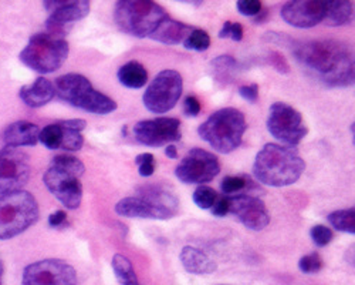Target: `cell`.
Instances as JSON below:
<instances>
[{"instance_id":"cell-4","label":"cell","mask_w":355,"mask_h":285,"mask_svg":"<svg viewBox=\"0 0 355 285\" xmlns=\"http://www.w3.org/2000/svg\"><path fill=\"white\" fill-rule=\"evenodd\" d=\"M84 171L83 162L74 155L59 154L44 173L43 183L67 210H77L83 201V184L80 178Z\"/></svg>"},{"instance_id":"cell-21","label":"cell","mask_w":355,"mask_h":285,"mask_svg":"<svg viewBox=\"0 0 355 285\" xmlns=\"http://www.w3.org/2000/svg\"><path fill=\"white\" fill-rule=\"evenodd\" d=\"M195 28H192V26L167 16L159 23V26L149 37L163 44H179Z\"/></svg>"},{"instance_id":"cell-14","label":"cell","mask_w":355,"mask_h":285,"mask_svg":"<svg viewBox=\"0 0 355 285\" xmlns=\"http://www.w3.org/2000/svg\"><path fill=\"white\" fill-rule=\"evenodd\" d=\"M77 271L57 258L29 264L23 271L21 285H77Z\"/></svg>"},{"instance_id":"cell-25","label":"cell","mask_w":355,"mask_h":285,"mask_svg":"<svg viewBox=\"0 0 355 285\" xmlns=\"http://www.w3.org/2000/svg\"><path fill=\"white\" fill-rule=\"evenodd\" d=\"M113 270L121 285H140L138 278L134 271L132 263L122 254H116L113 257Z\"/></svg>"},{"instance_id":"cell-3","label":"cell","mask_w":355,"mask_h":285,"mask_svg":"<svg viewBox=\"0 0 355 285\" xmlns=\"http://www.w3.org/2000/svg\"><path fill=\"white\" fill-rule=\"evenodd\" d=\"M179 200L163 184H147L136 189V196L125 197L116 205V213L128 218L170 220L178 214Z\"/></svg>"},{"instance_id":"cell-27","label":"cell","mask_w":355,"mask_h":285,"mask_svg":"<svg viewBox=\"0 0 355 285\" xmlns=\"http://www.w3.org/2000/svg\"><path fill=\"white\" fill-rule=\"evenodd\" d=\"M330 225L336 228L337 231L347 232V234H355V209L349 207V209L337 210L329 214L327 217Z\"/></svg>"},{"instance_id":"cell-12","label":"cell","mask_w":355,"mask_h":285,"mask_svg":"<svg viewBox=\"0 0 355 285\" xmlns=\"http://www.w3.org/2000/svg\"><path fill=\"white\" fill-rule=\"evenodd\" d=\"M221 173V163L213 153L203 148H192L179 162L175 175L185 184L205 186Z\"/></svg>"},{"instance_id":"cell-47","label":"cell","mask_w":355,"mask_h":285,"mask_svg":"<svg viewBox=\"0 0 355 285\" xmlns=\"http://www.w3.org/2000/svg\"><path fill=\"white\" fill-rule=\"evenodd\" d=\"M219 285H225V284H219Z\"/></svg>"},{"instance_id":"cell-16","label":"cell","mask_w":355,"mask_h":285,"mask_svg":"<svg viewBox=\"0 0 355 285\" xmlns=\"http://www.w3.org/2000/svg\"><path fill=\"white\" fill-rule=\"evenodd\" d=\"M43 6L50 13L46 20V33L64 37L71 31L73 23L84 19L90 13L87 0H74V2H44Z\"/></svg>"},{"instance_id":"cell-30","label":"cell","mask_w":355,"mask_h":285,"mask_svg":"<svg viewBox=\"0 0 355 285\" xmlns=\"http://www.w3.org/2000/svg\"><path fill=\"white\" fill-rule=\"evenodd\" d=\"M83 144H84V137H83V135H81V132L73 130V128L62 126V146H60V150L80 151L81 148H83Z\"/></svg>"},{"instance_id":"cell-42","label":"cell","mask_w":355,"mask_h":285,"mask_svg":"<svg viewBox=\"0 0 355 285\" xmlns=\"http://www.w3.org/2000/svg\"><path fill=\"white\" fill-rule=\"evenodd\" d=\"M66 220H67L66 211L59 210V211L53 213V214L48 217V225L53 227V228H59V227H63V225H64Z\"/></svg>"},{"instance_id":"cell-23","label":"cell","mask_w":355,"mask_h":285,"mask_svg":"<svg viewBox=\"0 0 355 285\" xmlns=\"http://www.w3.org/2000/svg\"><path fill=\"white\" fill-rule=\"evenodd\" d=\"M117 76L120 83L128 89H143L148 82L147 69L140 62L135 60L121 66Z\"/></svg>"},{"instance_id":"cell-41","label":"cell","mask_w":355,"mask_h":285,"mask_svg":"<svg viewBox=\"0 0 355 285\" xmlns=\"http://www.w3.org/2000/svg\"><path fill=\"white\" fill-rule=\"evenodd\" d=\"M270 64L275 67L277 71H280V73H289L290 70H289V64H287V62L284 60V58L283 56H280L279 53H270Z\"/></svg>"},{"instance_id":"cell-6","label":"cell","mask_w":355,"mask_h":285,"mask_svg":"<svg viewBox=\"0 0 355 285\" xmlns=\"http://www.w3.org/2000/svg\"><path fill=\"white\" fill-rule=\"evenodd\" d=\"M56 96L73 107L93 114H110L117 110V103L107 94L95 90L86 76L69 73L54 82Z\"/></svg>"},{"instance_id":"cell-9","label":"cell","mask_w":355,"mask_h":285,"mask_svg":"<svg viewBox=\"0 0 355 285\" xmlns=\"http://www.w3.org/2000/svg\"><path fill=\"white\" fill-rule=\"evenodd\" d=\"M70 53V46L64 37L48 33L33 35L27 46L20 51V60L24 66L42 73L50 74L57 71Z\"/></svg>"},{"instance_id":"cell-18","label":"cell","mask_w":355,"mask_h":285,"mask_svg":"<svg viewBox=\"0 0 355 285\" xmlns=\"http://www.w3.org/2000/svg\"><path fill=\"white\" fill-rule=\"evenodd\" d=\"M327 2L321 0H294L282 8V19L297 29H310L324 21Z\"/></svg>"},{"instance_id":"cell-32","label":"cell","mask_w":355,"mask_h":285,"mask_svg":"<svg viewBox=\"0 0 355 285\" xmlns=\"http://www.w3.org/2000/svg\"><path fill=\"white\" fill-rule=\"evenodd\" d=\"M217 200V193L209 186H199L194 191V202L202 210H210Z\"/></svg>"},{"instance_id":"cell-39","label":"cell","mask_w":355,"mask_h":285,"mask_svg":"<svg viewBox=\"0 0 355 285\" xmlns=\"http://www.w3.org/2000/svg\"><path fill=\"white\" fill-rule=\"evenodd\" d=\"M229 197H217L216 202L213 204V207L210 209V213L215 217H225L226 214H229Z\"/></svg>"},{"instance_id":"cell-44","label":"cell","mask_w":355,"mask_h":285,"mask_svg":"<svg viewBox=\"0 0 355 285\" xmlns=\"http://www.w3.org/2000/svg\"><path fill=\"white\" fill-rule=\"evenodd\" d=\"M165 154L168 159H172V160H176L178 159V148L174 146V144H168L165 147Z\"/></svg>"},{"instance_id":"cell-15","label":"cell","mask_w":355,"mask_h":285,"mask_svg":"<svg viewBox=\"0 0 355 285\" xmlns=\"http://www.w3.org/2000/svg\"><path fill=\"white\" fill-rule=\"evenodd\" d=\"M134 139L143 146L162 147L182 139L181 121L175 117H156L138 121L132 127Z\"/></svg>"},{"instance_id":"cell-5","label":"cell","mask_w":355,"mask_h":285,"mask_svg":"<svg viewBox=\"0 0 355 285\" xmlns=\"http://www.w3.org/2000/svg\"><path fill=\"white\" fill-rule=\"evenodd\" d=\"M246 130L248 123L244 114L235 107H225L210 114L199 126L198 133L213 150L221 154H229L239 148Z\"/></svg>"},{"instance_id":"cell-19","label":"cell","mask_w":355,"mask_h":285,"mask_svg":"<svg viewBox=\"0 0 355 285\" xmlns=\"http://www.w3.org/2000/svg\"><path fill=\"white\" fill-rule=\"evenodd\" d=\"M40 128L30 121H16L6 127L3 132V141L8 147H30L39 143Z\"/></svg>"},{"instance_id":"cell-31","label":"cell","mask_w":355,"mask_h":285,"mask_svg":"<svg viewBox=\"0 0 355 285\" xmlns=\"http://www.w3.org/2000/svg\"><path fill=\"white\" fill-rule=\"evenodd\" d=\"M182 43H183V47L188 50L205 51L210 46V37L205 31L194 29Z\"/></svg>"},{"instance_id":"cell-26","label":"cell","mask_w":355,"mask_h":285,"mask_svg":"<svg viewBox=\"0 0 355 285\" xmlns=\"http://www.w3.org/2000/svg\"><path fill=\"white\" fill-rule=\"evenodd\" d=\"M246 189H248V191H246L248 194H252L249 189L252 190L256 189L253 181L246 175H226L221 183V190L225 194V197H232V196L244 193Z\"/></svg>"},{"instance_id":"cell-11","label":"cell","mask_w":355,"mask_h":285,"mask_svg":"<svg viewBox=\"0 0 355 285\" xmlns=\"http://www.w3.org/2000/svg\"><path fill=\"white\" fill-rule=\"evenodd\" d=\"M183 80L176 70H162L147 87L143 101L147 110L154 114L171 112L182 96Z\"/></svg>"},{"instance_id":"cell-43","label":"cell","mask_w":355,"mask_h":285,"mask_svg":"<svg viewBox=\"0 0 355 285\" xmlns=\"http://www.w3.org/2000/svg\"><path fill=\"white\" fill-rule=\"evenodd\" d=\"M62 126L64 127H69V128H73V130H78V132H83L84 128L87 127V121L83 120V119H73V120H64V121H60Z\"/></svg>"},{"instance_id":"cell-36","label":"cell","mask_w":355,"mask_h":285,"mask_svg":"<svg viewBox=\"0 0 355 285\" xmlns=\"http://www.w3.org/2000/svg\"><path fill=\"white\" fill-rule=\"evenodd\" d=\"M221 39L230 37L235 42H240L243 39V26L240 23L233 21H225L222 31L219 32Z\"/></svg>"},{"instance_id":"cell-34","label":"cell","mask_w":355,"mask_h":285,"mask_svg":"<svg viewBox=\"0 0 355 285\" xmlns=\"http://www.w3.org/2000/svg\"><path fill=\"white\" fill-rule=\"evenodd\" d=\"M310 236H311V240L313 243L322 248V247H327L329 245L333 239H334V234H333V230L329 228L327 225H322V224H318V225H314L310 231Z\"/></svg>"},{"instance_id":"cell-1","label":"cell","mask_w":355,"mask_h":285,"mask_svg":"<svg viewBox=\"0 0 355 285\" xmlns=\"http://www.w3.org/2000/svg\"><path fill=\"white\" fill-rule=\"evenodd\" d=\"M293 51L297 62L324 86L348 87L354 83V58L345 43L310 40L294 46Z\"/></svg>"},{"instance_id":"cell-40","label":"cell","mask_w":355,"mask_h":285,"mask_svg":"<svg viewBox=\"0 0 355 285\" xmlns=\"http://www.w3.org/2000/svg\"><path fill=\"white\" fill-rule=\"evenodd\" d=\"M239 94L242 98L249 103H256L259 98V86L257 85H249V86H240Z\"/></svg>"},{"instance_id":"cell-8","label":"cell","mask_w":355,"mask_h":285,"mask_svg":"<svg viewBox=\"0 0 355 285\" xmlns=\"http://www.w3.org/2000/svg\"><path fill=\"white\" fill-rule=\"evenodd\" d=\"M39 202L29 191L0 196V240H10L39 220Z\"/></svg>"},{"instance_id":"cell-13","label":"cell","mask_w":355,"mask_h":285,"mask_svg":"<svg viewBox=\"0 0 355 285\" xmlns=\"http://www.w3.org/2000/svg\"><path fill=\"white\" fill-rule=\"evenodd\" d=\"M32 174L29 155L20 148L0 150V196L21 191Z\"/></svg>"},{"instance_id":"cell-2","label":"cell","mask_w":355,"mask_h":285,"mask_svg":"<svg viewBox=\"0 0 355 285\" xmlns=\"http://www.w3.org/2000/svg\"><path fill=\"white\" fill-rule=\"evenodd\" d=\"M306 170V162L294 147L276 143L266 144L256 155L253 175L259 183L268 187L294 184Z\"/></svg>"},{"instance_id":"cell-20","label":"cell","mask_w":355,"mask_h":285,"mask_svg":"<svg viewBox=\"0 0 355 285\" xmlns=\"http://www.w3.org/2000/svg\"><path fill=\"white\" fill-rule=\"evenodd\" d=\"M54 96H56V89L54 85L44 79V77H37L33 85H26L19 90V97L26 106L32 109H40L50 103Z\"/></svg>"},{"instance_id":"cell-10","label":"cell","mask_w":355,"mask_h":285,"mask_svg":"<svg viewBox=\"0 0 355 285\" xmlns=\"http://www.w3.org/2000/svg\"><path fill=\"white\" fill-rule=\"evenodd\" d=\"M267 130L276 140L287 147H295L304 140L309 128L303 121V116L287 103H273L268 109Z\"/></svg>"},{"instance_id":"cell-17","label":"cell","mask_w":355,"mask_h":285,"mask_svg":"<svg viewBox=\"0 0 355 285\" xmlns=\"http://www.w3.org/2000/svg\"><path fill=\"white\" fill-rule=\"evenodd\" d=\"M229 213L233 214L246 228L262 231L270 223V214L262 198L253 194L240 193L229 197Z\"/></svg>"},{"instance_id":"cell-7","label":"cell","mask_w":355,"mask_h":285,"mask_svg":"<svg viewBox=\"0 0 355 285\" xmlns=\"http://www.w3.org/2000/svg\"><path fill=\"white\" fill-rule=\"evenodd\" d=\"M167 16L165 9L151 0H120L114 8L120 31L140 39L149 37Z\"/></svg>"},{"instance_id":"cell-45","label":"cell","mask_w":355,"mask_h":285,"mask_svg":"<svg viewBox=\"0 0 355 285\" xmlns=\"http://www.w3.org/2000/svg\"><path fill=\"white\" fill-rule=\"evenodd\" d=\"M267 15H268V10H267V9H262V10H260V13H259L257 16H255L253 21H255L256 24H260V23H263V21L266 20Z\"/></svg>"},{"instance_id":"cell-46","label":"cell","mask_w":355,"mask_h":285,"mask_svg":"<svg viewBox=\"0 0 355 285\" xmlns=\"http://www.w3.org/2000/svg\"><path fill=\"white\" fill-rule=\"evenodd\" d=\"M3 273H5V267H3V263L0 261V285H3Z\"/></svg>"},{"instance_id":"cell-38","label":"cell","mask_w":355,"mask_h":285,"mask_svg":"<svg viewBox=\"0 0 355 285\" xmlns=\"http://www.w3.org/2000/svg\"><path fill=\"white\" fill-rule=\"evenodd\" d=\"M183 113L189 117H197L201 113V101L195 96H186L183 100Z\"/></svg>"},{"instance_id":"cell-37","label":"cell","mask_w":355,"mask_h":285,"mask_svg":"<svg viewBox=\"0 0 355 285\" xmlns=\"http://www.w3.org/2000/svg\"><path fill=\"white\" fill-rule=\"evenodd\" d=\"M236 8L240 15L249 16V17L257 16L260 13V10L263 9L259 0H240V2L236 3Z\"/></svg>"},{"instance_id":"cell-33","label":"cell","mask_w":355,"mask_h":285,"mask_svg":"<svg viewBox=\"0 0 355 285\" xmlns=\"http://www.w3.org/2000/svg\"><path fill=\"white\" fill-rule=\"evenodd\" d=\"M298 268L304 274H316L322 268V258L318 252H311L300 258Z\"/></svg>"},{"instance_id":"cell-35","label":"cell","mask_w":355,"mask_h":285,"mask_svg":"<svg viewBox=\"0 0 355 285\" xmlns=\"http://www.w3.org/2000/svg\"><path fill=\"white\" fill-rule=\"evenodd\" d=\"M135 164L138 167L141 177H151L155 171V157L151 153H143L135 157Z\"/></svg>"},{"instance_id":"cell-29","label":"cell","mask_w":355,"mask_h":285,"mask_svg":"<svg viewBox=\"0 0 355 285\" xmlns=\"http://www.w3.org/2000/svg\"><path fill=\"white\" fill-rule=\"evenodd\" d=\"M212 67L215 69L216 77L219 80H229L237 70V63L230 56H219L212 60Z\"/></svg>"},{"instance_id":"cell-22","label":"cell","mask_w":355,"mask_h":285,"mask_svg":"<svg viewBox=\"0 0 355 285\" xmlns=\"http://www.w3.org/2000/svg\"><path fill=\"white\" fill-rule=\"evenodd\" d=\"M181 263L183 266V268L195 275H206V274H212L217 270V264L212 260V258L205 254L202 250L186 245L182 248L181 254Z\"/></svg>"},{"instance_id":"cell-28","label":"cell","mask_w":355,"mask_h":285,"mask_svg":"<svg viewBox=\"0 0 355 285\" xmlns=\"http://www.w3.org/2000/svg\"><path fill=\"white\" fill-rule=\"evenodd\" d=\"M39 141L48 150H60L62 146V126L59 123L43 127L39 135Z\"/></svg>"},{"instance_id":"cell-24","label":"cell","mask_w":355,"mask_h":285,"mask_svg":"<svg viewBox=\"0 0 355 285\" xmlns=\"http://www.w3.org/2000/svg\"><path fill=\"white\" fill-rule=\"evenodd\" d=\"M354 20V6L351 2H327L324 21L327 26L337 28V26L349 24Z\"/></svg>"}]
</instances>
